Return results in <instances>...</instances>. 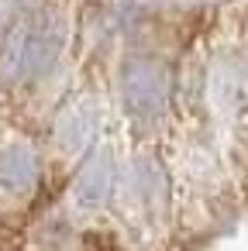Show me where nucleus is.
Segmentation results:
<instances>
[{"label": "nucleus", "instance_id": "4", "mask_svg": "<svg viewBox=\"0 0 248 251\" xmlns=\"http://www.w3.org/2000/svg\"><path fill=\"white\" fill-rule=\"evenodd\" d=\"M38 179V158L25 145H7L0 151V186L7 193H25Z\"/></svg>", "mask_w": 248, "mask_h": 251}, {"label": "nucleus", "instance_id": "2", "mask_svg": "<svg viewBox=\"0 0 248 251\" xmlns=\"http://www.w3.org/2000/svg\"><path fill=\"white\" fill-rule=\"evenodd\" d=\"M121 97L135 117H159L169 103V73L159 59L131 55L121 66Z\"/></svg>", "mask_w": 248, "mask_h": 251}, {"label": "nucleus", "instance_id": "3", "mask_svg": "<svg viewBox=\"0 0 248 251\" xmlns=\"http://www.w3.org/2000/svg\"><path fill=\"white\" fill-rule=\"evenodd\" d=\"M110 189H114V151L97 148L93 155H86V162L76 176V186H73L76 203L86 206V210H97V206L107 203Z\"/></svg>", "mask_w": 248, "mask_h": 251}, {"label": "nucleus", "instance_id": "1", "mask_svg": "<svg viewBox=\"0 0 248 251\" xmlns=\"http://www.w3.org/2000/svg\"><path fill=\"white\" fill-rule=\"evenodd\" d=\"M62 38H66L62 18H55L52 11L35 14L28 25H21L11 35L7 55H4V62H0V79H7V83H14V79L38 83L59 62Z\"/></svg>", "mask_w": 248, "mask_h": 251}, {"label": "nucleus", "instance_id": "5", "mask_svg": "<svg viewBox=\"0 0 248 251\" xmlns=\"http://www.w3.org/2000/svg\"><path fill=\"white\" fill-rule=\"evenodd\" d=\"M97 131V110L90 103H76L62 114L59 121V138L69 145V148H80L83 141H90V134Z\"/></svg>", "mask_w": 248, "mask_h": 251}]
</instances>
